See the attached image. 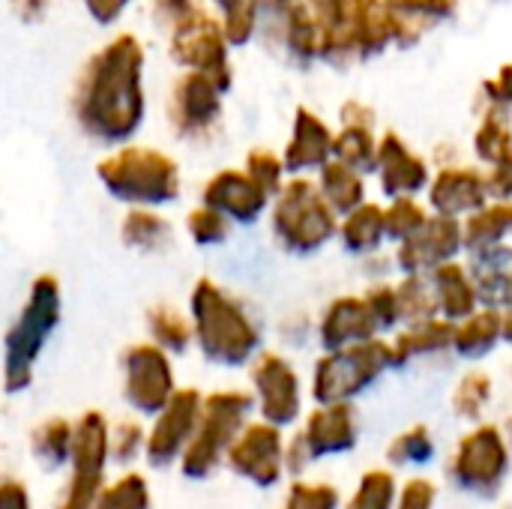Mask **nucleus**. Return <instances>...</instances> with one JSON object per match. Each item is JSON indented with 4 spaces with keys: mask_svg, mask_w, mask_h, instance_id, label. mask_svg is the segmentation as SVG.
<instances>
[{
    "mask_svg": "<svg viewBox=\"0 0 512 509\" xmlns=\"http://www.w3.org/2000/svg\"><path fill=\"white\" fill-rule=\"evenodd\" d=\"M147 54L135 33L111 36L75 75L69 111L84 138L99 147L129 144L147 120Z\"/></svg>",
    "mask_w": 512,
    "mask_h": 509,
    "instance_id": "nucleus-1",
    "label": "nucleus"
},
{
    "mask_svg": "<svg viewBox=\"0 0 512 509\" xmlns=\"http://www.w3.org/2000/svg\"><path fill=\"white\" fill-rule=\"evenodd\" d=\"M102 189L126 207H168L183 192L180 165L159 147L120 144L96 162Z\"/></svg>",
    "mask_w": 512,
    "mask_h": 509,
    "instance_id": "nucleus-2",
    "label": "nucleus"
},
{
    "mask_svg": "<svg viewBox=\"0 0 512 509\" xmlns=\"http://www.w3.org/2000/svg\"><path fill=\"white\" fill-rule=\"evenodd\" d=\"M189 321L198 351L216 366H243L261 342L258 327L240 300L207 276L192 285Z\"/></svg>",
    "mask_w": 512,
    "mask_h": 509,
    "instance_id": "nucleus-3",
    "label": "nucleus"
},
{
    "mask_svg": "<svg viewBox=\"0 0 512 509\" xmlns=\"http://www.w3.org/2000/svg\"><path fill=\"white\" fill-rule=\"evenodd\" d=\"M60 309H63V294H60L57 276L51 273L36 276L15 324L9 327L3 339V390L6 393H21L30 387L36 360L60 324Z\"/></svg>",
    "mask_w": 512,
    "mask_h": 509,
    "instance_id": "nucleus-4",
    "label": "nucleus"
},
{
    "mask_svg": "<svg viewBox=\"0 0 512 509\" xmlns=\"http://www.w3.org/2000/svg\"><path fill=\"white\" fill-rule=\"evenodd\" d=\"M168 57L180 69L204 72L210 75L222 90H231V42L225 36V27L216 15H210L204 6L183 18L168 33Z\"/></svg>",
    "mask_w": 512,
    "mask_h": 509,
    "instance_id": "nucleus-5",
    "label": "nucleus"
},
{
    "mask_svg": "<svg viewBox=\"0 0 512 509\" xmlns=\"http://www.w3.org/2000/svg\"><path fill=\"white\" fill-rule=\"evenodd\" d=\"M246 411H249L246 393L225 390V393H213L204 399L198 429L183 450V474L186 477H195V480L207 477L219 465L222 453L231 447L234 435L240 432Z\"/></svg>",
    "mask_w": 512,
    "mask_h": 509,
    "instance_id": "nucleus-6",
    "label": "nucleus"
},
{
    "mask_svg": "<svg viewBox=\"0 0 512 509\" xmlns=\"http://www.w3.org/2000/svg\"><path fill=\"white\" fill-rule=\"evenodd\" d=\"M273 234L282 243V249L306 255L318 249L333 234V219L327 198L315 192L312 183L294 180L276 192L273 207Z\"/></svg>",
    "mask_w": 512,
    "mask_h": 509,
    "instance_id": "nucleus-7",
    "label": "nucleus"
},
{
    "mask_svg": "<svg viewBox=\"0 0 512 509\" xmlns=\"http://www.w3.org/2000/svg\"><path fill=\"white\" fill-rule=\"evenodd\" d=\"M222 90L210 75L183 69L165 99V117L174 138L189 144H204L222 123Z\"/></svg>",
    "mask_w": 512,
    "mask_h": 509,
    "instance_id": "nucleus-8",
    "label": "nucleus"
},
{
    "mask_svg": "<svg viewBox=\"0 0 512 509\" xmlns=\"http://www.w3.org/2000/svg\"><path fill=\"white\" fill-rule=\"evenodd\" d=\"M72 480L57 509H90L102 492L105 462H108V423L105 414L87 411L72 429Z\"/></svg>",
    "mask_w": 512,
    "mask_h": 509,
    "instance_id": "nucleus-9",
    "label": "nucleus"
},
{
    "mask_svg": "<svg viewBox=\"0 0 512 509\" xmlns=\"http://www.w3.org/2000/svg\"><path fill=\"white\" fill-rule=\"evenodd\" d=\"M123 393L138 414H159L174 396L171 354L156 342H138L123 351Z\"/></svg>",
    "mask_w": 512,
    "mask_h": 509,
    "instance_id": "nucleus-10",
    "label": "nucleus"
},
{
    "mask_svg": "<svg viewBox=\"0 0 512 509\" xmlns=\"http://www.w3.org/2000/svg\"><path fill=\"white\" fill-rule=\"evenodd\" d=\"M201 405H204V396L195 387L174 390L168 405L156 414V426H153L150 438L144 441L150 465L165 468L177 456H183L186 444L192 441V435L198 429Z\"/></svg>",
    "mask_w": 512,
    "mask_h": 509,
    "instance_id": "nucleus-11",
    "label": "nucleus"
},
{
    "mask_svg": "<svg viewBox=\"0 0 512 509\" xmlns=\"http://www.w3.org/2000/svg\"><path fill=\"white\" fill-rule=\"evenodd\" d=\"M201 204L219 210L228 222L252 225L264 216L270 192L255 183L246 168H222L201 186Z\"/></svg>",
    "mask_w": 512,
    "mask_h": 509,
    "instance_id": "nucleus-12",
    "label": "nucleus"
},
{
    "mask_svg": "<svg viewBox=\"0 0 512 509\" xmlns=\"http://www.w3.org/2000/svg\"><path fill=\"white\" fill-rule=\"evenodd\" d=\"M252 381H255L258 396H261V408L273 423H285V420L294 417V411H297V384H294L291 369L279 357H270V354L261 357L255 372H252Z\"/></svg>",
    "mask_w": 512,
    "mask_h": 509,
    "instance_id": "nucleus-13",
    "label": "nucleus"
},
{
    "mask_svg": "<svg viewBox=\"0 0 512 509\" xmlns=\"http://www.w3.org/2000/svg\"><path fill=\"white\" fill-rule=\"evenodd\" d=\"M228 459L240 474L252 477L255 483H270L276 477V459H279L276 432L264 429V426L246 429V435L240 441H231Z\"/></svg>",
    "mask_w": 512,
    "mask_h": 509,
    "instance_id": "nucleus-14",
    "label": "nucleus"
},
{
    "mask_svg": "<svg viewBox=\"0 0 512 509\" xmlns=\"http://www.w3.org/2000/svg\"><path fill=\"white\" fill-rule=\"evenodd\" d=\"M120 240L138 255H162L174 243V225L156 207H129L120 222Z\"/></svg>",
    "mask_w": 512,
    "mask_h": 509,
    "instance_id": "nucleus-15",
    "label": "nucleus"
},
{
    "mask_svg": "<svg viewBox=\"0 0 512 509\" xmlns=\"http://www.w3.org/2000/svg\"><path fill=\"white\" fill-rule=\"evenodd\" d=\"M327 150H330V135L324 129V123L309 114L306 108L297 111V120H294V135L285 147V171H306V168H315V165H324L327 159Z\"/></svg>",
    "mask_w": 512,
    "mask_h": 509,
    "instance_id": "nucleus-16",
    "label": "nucleus"
},
{
    "mask_svg": "<svg viewBox=\"0 0 512 509\" xmlns=\"http://www.w3.org/2000/svg\"><path fill=\"white\" fill-rule=\"evenodd\" d=\"M147 330H150V342H156L168 354H183L195 342L189 315H183L171 303H156L147 309Z\"/></svg>",
    "mask_w": 512,
    "mask_h": 509,
    "instance_id": "nucleus-17",
    "label": "nucleus"
},
{
    "mask_svg": "<svg viewBox=\"0 0 512 509\" xmlns=\"http://www.w3.org/2000/svg\"><path fill=\"white\" fill-rule=\"evenodd\" d=\"M72 423L63 420V417H54V420H45L36 432H33V453L42 465L48 468H57L69 459V450H72Z\"/></svg>",
    "mask_w": 512,
    "mask_h": 509,
    "instance_id": "nucleus-18",
    "label": "nucleus"
},
{
    "mask_svg": "<svg viewBox=\"0 0 512 509\" xmlns=\"http://www.w3.org/2000/svg\"><path fill=\"white\" fill-rule=\"evenodd\" d=\"M186 234L201 249L222 246L228 240V234H231V222L219 210H213L207 204H198L195 210L186 213Z\"/></svg>",
    "mask_w": 512,
    "mask_h": 509,
    "instance_id": "nucleus-19",
    "label": "nucleus"
},
{
    "mask_svg": "<svg viewBox=\"0 0 512 509\" xmlns=\"http://www.w3.org/2000/svg\"><path fill=\"white\" fill-rule=\"evenodd\" d=\"M90 509H150L147 480L138 474H126L123 480H117L114 486L99 492V498L93 501Z\"/></svg>",
    "mask_w": 512,
    "mask_h": 509,
    "instance_id": "nucleus-20",
    "label": "nucleus"
},
{
    "mask_svg": "<svg viewBox=\"0 0 512 509\" xmlns=\"http://www.w3.org/2000/svg\"><path fill=\"white\" fill-rule=\"evenodd\" d=\"M246 171L255 183H261L270 195H276L282 189V177H285V162L264 150V147H255L249 156H246Z\"/></svg>",
    "mask_w": 512,
    "mask_h": 509,
    "instance_id": "nucleus-21",
    "label": "nucleus"
},
{
    "mask_svg": "<svg viewBox=\"0 0 512 509\" xmlns=\"http://www.w3.org/2000/svg\"><path fill=\"white\" fill-rule=\"evenodd\" d=\"M201 6H204L201 0H150V18L162 33H168L171 27H177L183 18H189Z\"/></svg>",
    "mask_w": 512,
    "mask_h": 509,
    "instance_id": "nucleus-22",
    "label": "nucleus"
},
{
    "mask_svg": "<svg viewBox=\"0 0 512 509\" xmlns=\"http://www.w3.org/2000/svg\"><path fill=\"white\" fill-rule=\"evenodd\" d=\"M141 447H144V432L138 423H120L114 435L108 432V456H114L117 462L135 459Z\"/></svg>",
    "mask_w": 512,
    "mask_h": 509,
    "instance_id": "nucleus-23",
    "label": "nucleus"
},
{
    "mask_svg": "<svg viewBox=\"0 0 512 509\" xmlns=\"http://www.w3.org/2000/svg\"><path fill=\"white\" fill-rule=\"evenodd\" d=\"M81 3H84L87 15H90L99 27H111V24H117V21L126 15V9H129L135 0H81Z\"/></svg>",
    "mask_w": 512,
    "mask_h": 509,
    "instance_id": "nucleus-24",
    "label": "nucleus"
},
{
    "mask_svg": "<svg viewBox=\"0 0 512 509\" xmlns=\"http://www.w3.org/2000/svg\"><path fill=\"white\" fill-rule=\"evenodd\" d=\"M51 3H54V0H9V9H12V15H15L21 24L33 27V24H42V21L48 18Z\"/></svg>",
    "mask_w": 512,
    "mask_h": 509,
    "instance_id": "nucleus-25",
    "label": "nucleus"
},
{
    "mask_svg": "<svg viewBox=\"0 0 512 509\" xmlns=\"http://www.w3.org/2000/svg\"><path fill=\"white\" fill-rule=\"evenodd\" d=\"M0 509H30L27 489L15 480H3L0 483Z\"/></svg>",
    "mask_w": 512,
    "mask_h": 509,
    "instance_id": "nucleus-26",
    "label": "nucleus"
}]
</instances>
